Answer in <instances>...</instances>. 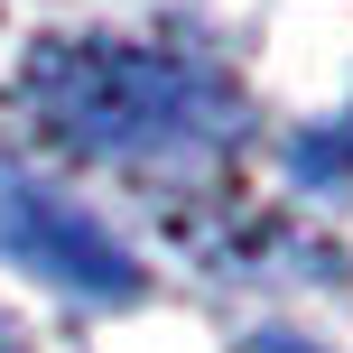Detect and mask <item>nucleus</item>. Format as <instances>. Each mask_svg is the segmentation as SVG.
<instances>
[{
	"label": "nucleus",
	"instance_id": "f257e3e1",
	"mask_svg": "<svg viewBox=\"0 0 353 353\" xmlns=\"http://www.w3.org/2000/svg\"><path fill=\"white\" fill-rule=\"evenodd\" d=\"M28 103L47 112L65 140L103 149V159H176L232 130V84L205 56L176 47H130V37H56L28 56Z\"/></svg>",
	"mask_w": 353,
	"mask_h": 353
},
{
	"label": "nucleus",
	"instance_id": "f03ea898",
	"mask_svg": "<svg viewBox=\"0 0 353 353\" xmlns=\"http://www.w3.org/2000/svg\"><path fill=\"white\" fill-rule=\"evenodd\" d=\"M0 205H10V232L47 261V279L93 288V298H130V261H121V242H112L84 205H65V195H47V186H19V176H0Z\"/></svg>",
	"mask_w": 353,
	"mask_h": 353
}]
</instances>
